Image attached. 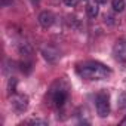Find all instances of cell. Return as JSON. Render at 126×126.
<instances>
[{"mask_svg":"<svg viewBox=\"0 0 126 126\" xmlns=\"http://www.w3.org/2000/svg\"><path fill=\"white\" fill-rule=\"evenodd\" d=\"M77 73L80 77L89 79V80H102V79H108L111 76V70L96 61H88L85 64L79 65Z\"/></svg>","mask_w":126,"mask_h":126,"instance_id":"1","label":"cell"},{"mask_svg":"<svg viewBox=\"0 0 126 126\" xmlns=\"http://www.w3.org/2000/svg\"><path fill=\"white\" fill-rule=\"evenodd\" d=\"M96 113L99 114V117H107L108 113H110V98H108V94L107 92H99L96 95Z\"/></svg>","mask_w":126,"mask_h":126,"instance_id":"2","label":"cell"},{"mask_svg":"<svg viewBox=\"0 0 126 126\" xmlns=\"http://www.w3.org/2000/svg\"><path fill=\"white\" fill-rule=\"evenodd\" d=\"M11 107L15 113L21 114L28 108V98L25 95H14L11 99Z\"/></svg>","mask_w":126,"mask_h":126,"instance_id":"3","label":"cell"},{"mask_svg":"<svg viewBox=\"0 0 126 126\" xmlns=\"http://www.w3.org/2000/svg\"><path fill=\"white\" fill-rule=\"evenodd\" d=\"M113 55L116 61L126 62V40H117L113 46Z\"/></svg>","mask_w":126,"mask_h":126,"instance_id":"4","label":"cell"},{"mask_svg":"<svg viewBox=\"0 0 126 126\" xmlns=\"http://www.w3.org/2000/svg\"><path fill=\"white\" fill-rule=\"evenodd\" d=\"M67 99H68V92H67V89L59 88V89H55V91L52 92V101H53L55 107H62V105L67 102Z\"/></svg>","mask_w":126,"mask_h":126,"instance_id":"5","label":"cell"},{"mask_svg":"<svg viewBox=\"0 0 126 126\" xmlns=\"http://www.w3.org/2000/svg\"><path fill=\"white\" fill-rule=\"evenodd\" d=\"M42 55H43V58H45L47 62H50V64H55V62L59 59V52H58L56 49L50 47V46H45V47L42 49Z\"/></svg>","mask_w":126,"mask_h":126,"instance_id":"6","label":"cell"},{"mask_svg":"<svg viewBox=\"0 0 126 126\" xmlns=\"http://www.w3.org/2000/svg\"><path fill=\"white\" fill-rule=\"evenodd\" d=\"M53 22H55V16H53L52 12H49V11H43V12L39 15V24H40L42 27L49 28V27H52Z\"/></svg>","mask_w":126,"mask_h":126,"instance_id":"7","label":"cell"},{"mask_svg":"<svg viewBox=\"0 0 126 126\" xmlns=\"http://www.w3.org/2000/svg\"><path fill=\"white\" fill-rule=\"evenodd\" d=\"M18 50H19V53L24 55V56H30V55L33 53V49H31L30 43H27V42H21L19 46H18Z\"/></svg>","mask_w":126,"mask_h":126,"instance_id":"8","label":"cell"},{"mask_svg":"<svg viewBox=\"0 0 126 126\" xmlns=\"http://www.w3.org/2000/svg\"><path fill=\"white\" fill-rule=\"evenodd\" d=\"M86 14H88L89 18H95V16L98 15V5H96V3L88 5V6H86Z\"/></svg>","mask_w":126,"mask_h":126,"instance_id":"9","label":"cell"},{"mask_svg":"<svg viewBox=\"0 0 126 126\" xmlns=\"http://www.w3.org/2000/svg\"><path fill=\"white\" fill-rule=\"evenodd\" d=\"M113 9L114 12H123L125 9V0H113Z\"/></svg>","mask_w":126,"mask_h":126,"instance_id":"10","label":"cell"},{"mask_svg":"<svg viewBox=\"0 0 126 126\" xmlns=\"http://www.w3.org/2000/svg\"><path fill=\"white\" fill-rule=\"evenodd\" d=\"M16 83H18V80H16L15 77H11V79H9V82H8V94H9V95L15 94V89H16Z\"/></svg>","mask_w":126,"mask_h":126,"instance_id":"11","label":"cell"},{"mask_svg":"<svg viewBox=\"0 0 126 126\" xmlns=\"http://www.w3.org/2000/svg\"><path fill=\"white\" fill-rule=\"evenodd\" d=\"M117 105H119V108L126 110V92L119 94V96H117Z\"/></svg>","mask_w":126,"mask_h":126,"instance_id":"12","label":"cell"},{"mask_svg":"<svg viewBox=\"0 0 126 126\" xmlns=\"http://www.w3.org/2000/svg\"><path fill=\"white\" fill-rule=\"evenodd\" d=\"M19 67H21V71L25 73V74H30V73H31V68H33V67H31V62H25V61L21 62Z\"/></svg>","mask_w":126,"mask_h":126,"instance_id":"13","label":"cell"},{"mask_svg":"<svg viewBox=\"0 0 126 126\" xmlns=\"http://www.w3.org/2000/svg\"><path fill=\"white\" fill-rule=\"evenodd\" d=\"M28 125H34V126H47V122L46 120H42V119H33L28 122Z\"/></svg>","mask_w":126,"mask_h":126,"instance_id":"14","label":"cell"},{"mask_svg":"<svg viewBox=\"0 0 126 126\" xmlns=\"http://www.w3.org/2000/svg\"><path fill=\"white\" fill-rule=\"evenodd\" d=\"M77 2H79V0H64V3H65L67 6H70V8L76 6V5H77Z\"/></svg>","mask_w":126,"mask_h":126,"instance_id":"15","label":"cell"},{"mask_svg":"<svg viewBox=\"0 0 126 126\" xmlns=\"http://www.w3.org/2000/svg\"><path fill=\"white\" fill-rule=\"evenodd\" d=\"M12 2H14V0H2V6H3V8H6V6L12 5Z\"/></svg>","mask_w":126,"mask_h":126,"instance_id":"16","label":"cell"},{"mask_svg":"<svg viewBox=\"0 0 126 126\" xmlns=\"http://www.w3.org/2000/svg\"><path fill=\"white\" fill-rule=\"evenodd\" d=\"M120 125H122V126H126V116H125V117L122 119V122H120Z\"/></svg>","mask_w":126,"mask_h":126,"instance_id":"17","label":"cell"},{"mask_svg":"<svg viewBox=\"0 0 126 126\" xmlns=\"http://www.w3.org/2000/svg\"><path fill=\"white\" fill-rule=\"evenodd\" d=\"M96 3H99V5H104V3H107V0H96Z\"/></svg>","mask_w":126,"mask_h":126,"instance_id":"18","label":"cell"}]
</instances>
